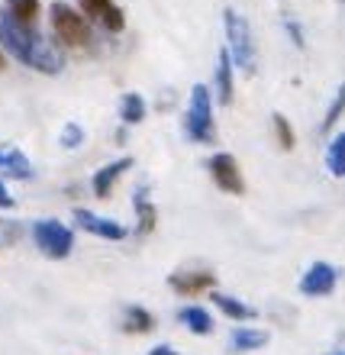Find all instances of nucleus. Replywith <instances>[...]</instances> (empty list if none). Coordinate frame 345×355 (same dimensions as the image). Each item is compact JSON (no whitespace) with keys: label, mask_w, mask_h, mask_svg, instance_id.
<instances>
[{"label":"nucleus","mask_w":345,"mask_h":355,"mask_svg":"<svg viewBox=\"0 0 345 355\" xmlns=\"http://www.w3.org/2000/svg\"><path fill=\"white\" fill-rule=\"evenodd\" d=\"M0 49L10 58H17L19 65L42 71V75H58L65 68V52L62 46L48 42L39 33L36 23H23L10 10H0Z\"/></svg>","instance_id":"f257e3e1"},{"label":"nucleus","mask_w":345,"mask_h":355,"mask_svg":"<svg viewBox=\"0 0 345 355\" xmlns=\"http://www.w3.org/2000/svg\"><path fill=\"white\" fill-rule=\"evenodd\" d=\"M223 26H226V52L233 58V68H239L245 75H255L258 71V49H255V36H252L249 19L239 10L226 7Z\"/></svg>","instance_id":"f03ea898"},{"label":"nucleus","mask_w":345,"mask_h":355,"mask_svg":"<svg viewBox=\"0 0 345 355\" xmlns=\"http://www.w3.org/2000/svg\"><path fill=\"white\" fill-rule=\"evenodd\" d=\"M48 19H52V33H55L62 49H91L94 46L91 19H87L81 10L55 0V3L48 7Z\"/></svg>","instance_id":"7ed1b4c3"},{"label":"nucleus","mask_w":345,"mask_h":355,"mask_svg":"<svg viewBox=\"0 0 345 355\" xmlns=\"http://www.w3.org/2000/svg\"><path fill=\"white\" fill-rule=\"evenodd\" d=\"M184 132L191 142L210 146L216 139V123H213V94L206 85L191 87V101H187L184 113Z\"/></svg>","instance_id":"20e7f679"},{"label":"nucleus","mask_w":345,"mask_h":355,"mask_svg":"<svg viewBox=\"0 0 345 355\" xmlns=\"http://www.w3.org/2000/svg\"><path fill=\"white\" fill-rule=\"evenodd\" d=\"M33 243L46 259L62 262L75 252V230L65 226L62 220H36L33 223Z\"/></svg>","instance_id":"39448f33"},{"label":"nucleus","mask_w":345,"mask_h":355,"mask_svg":"<svg viewBox=\"0 0 345 355\" xmlns=\"http://www.w3.org/2000/svg\"><path fill=\"white\" fill-rule=\"evenodd\" d=\"M206 168H210V178L216 181L220 191L226 194H245V181H242V171H239V162H236L233 152H213L210 159H206Z\"/></svg>","instance_id":"423d86ee"},{"label":"nucleus","mask_w":345,"mask_h":355,"mask_svg":"<svg viewBox=\"0 0 345 355\" xmlns=\"http://www.w3.org/2000/svg\"><path fill=\"white\" fill-rule=\"evenodd\" d=\"M339 284V268L333 262H313L307 271H303V278H300V294L303 297H329Z\"/></svg>","instance_id":"0eeeda50"},{"label":"nucleus","mask_w":345,"mask_h":355,"mask_svg":"<svg viewBox=\"0 0 345 355\" xmlns=\"http://www.w3.org/2000/svg\"><path fill=\"white\" fill-rule=\"evenodd\" d=\"M71 216H75L78 230H85V233H91V236H100V239H107V243H120V239L130 236V230H126L123 223L107 220V216H100V214H91V210H85V207H78Z\"/></svg>","instance_id":"6e6552de"},{"label":"nucleus","mask_w":345,"mask_h":355,"mask_svg":"<svg viewBox=\"0 0 345 355\" xmlns=\"http://www.w3.org/2000/svg\"><path fill=\"white\" fill-rule=\"evenodd\" d=\"M78 7L91 23L103 26L107 33H123L126 29V17H123V10L113 0H78Z\"/></svg>","instance_id":"1a4fd4ad"},{"label":"nucleus","mask_w":345,"mask_h":355,"mask_svg":"<svg viewBox=\"0 0 345 355\" xmlns=\"http://www.w3.org/2000/svg\"><path fill=\"white\" fill-rule=\"evenodd\" d=\"M0 178H13V181L33 178V162L26 159V152L19 146H10V142L0 146Z\"/></svg>","instance_id":"9d476101"},{"label":"nucleus","mask_w":345,"mask_h":355,"mask_svg":"<svg viewBox=\"0 0 345 355\" xmlns=\"http://www.w3.org/2000/svg\"><path fill=\"white\" fill-rule=\"evenodd\" d=\"M132 168V155H123V159H116V162H110V165H103V168H97L94 171V178H91V187H94V194L100 197V200H107L110 197V191H113V184L120 181L126 171Z\"/></svg>","instance_id":"9b49d317"},{"label":"nucleus","mask_w":345,"mask_h":355,"mask_svg":"<svg viewBox=\"0 0 345 355\" xmlns=\"http://www.w3.org/2000/svg\"><path fill=\"white\" fill-rule=\"evenodd\" d=\"M168 284L177 291V294H200V291L213 288L216 278L210 271H197V268H177L168 278Z\"/></svg>","instance_id":"f8f14e48"},{"label":"nucleus","mask_w":345,"mask_h":355,"mask_svg":"<svg viewBox=\"0 0 345 355\" xmlns=\"http://www.w3.org/2000/svg\"><path fill=\"white\" fill-rule=\"evenodd\" d=\"M132 210H136V236H149L152 230H155V216H159V210H155V204H152V194L149 187H136V194H132Z\"/></svg>","instance_id":"ddd939ff"},{"label":"nucleus","mask_w":345,"mask_h":355,"mask_svg":"<svg viewBox=\"0 0 345 355\" xmlns=\"http://www.w3.org/2000/svg\"><path fill=\"white\" fill-rule=\"evenodd\" d=\"M271 343V333L268 329H258V327H236L229 333V349L233 352H258Z\"/></svg>","instance_id":"4468645a"},{"label":"nucleus","mask_w":345,"mask_h":355,"mask_svg":"<svg viewBox=\"0 0 345 355\" xmlns=\"http://www.w3.org/2000/svg\"><path fill=\"white\" fill-rule=\"evenodd\" d=\"M233 58H229V52L226 49H220V55H216V75H213V81H216V101H220V107H229L233 103V91H236V85H233Z\"/></svg>","instance_id":"2eb2a0df"},{"label":"nucleus","mask_w":345,"mask_h":355,"mask_svg":"<svg viewBox=\"0 0 345 355\" xmlns=\"http://www.w3.org/2000/svg\"><path fill=\"white\" fill-rule=\"evenodd\" d=\"M177 320L184 323L187 333H194V336H210L213 333V317H210V310L206 307H197V304H191V307H181L177 310Z\"/></svg>","instance_id":"dca6fc26"},{"label":"nucleus","mask_w":345,"mask_h":355,"mask_svg":"<svg viewBox=\"0 0 345 355\" xmlns=\"http://www.w3.org/2000/svg\"><path fill=\"white\" fill-rule=\"evenodd\" d=\"M210 300H213V307L220 310V313H226L229 320H255V317H258V310H255L252 304L236 300L233 294H223V291H213V294H210Z\"/></svg>","instance_id":"f3484780"},{"label":"nucleus","mask_w":345,"mask_h":355,"mask_svg":"<svg viewBox=\"0 0 345 355\" xmlns=\"http://www.w3.org/2000/svg\"><path fill=\"white\" fill-rule=\"evenodd\" d=\"M123 333H152L155 329V317H152V310L139 307V304H130V307L123 310Z\"/></svg>","instance_id":"a211bd4d"},{"label":"nucleus","mask_w":345,"mask_h":355,"mask_svg":"<svg viewBox=\"0 0 345 355\" xmlns=\"http://www.w3.org/2000/svg\"><path fill=\"white\" fill-rule=\"evenodd\" d=\"M120 120L126 126H136V123L145 120V101H142V94L130 91L120 97Z\"/></svg>","instance_id":"6ab92c4d"},{"label":"nucleus","mask_w":345,"mask_h":355,"mask_svg":"<svg viewBox=\"0 0 345 355\" xmlns=\"http://www.w3.org/2000/svg\"><path fill=\"white\" fill-rule=\"evenodd\" d=\"M326 168L333 178H345V132L333 136L326 149Z\"/></svg>","instance_id":"aec40b11"},{"label":"nucleus","mask_w":345,"mask_h":355,"mask_svg":"<svg viewBox=\"0 0 345 355\" xmlns=\"http://www.w3.org/2000/svg\"><path fill=\"white\" fill-rule=\"evenodd\" d=\"M17 19H23V23H36L39 13H42V3L39 0H7V7Z\"/></svg>","instance_id":"412c9836"},{"label":"nucleus","mask_w":345,"mask_h":355,"mask_svg":"<svg viewBox=\"0 0 345 355\" xmlns=\"http://www.w3.org/2000/svg\"><path fill=\"white\" fill-rule=\"evenodd\" d=\"M342 113H345V81H342V85H339L336 97H333V103H329L326 116H323V132H329V130H333V126H336V123L342 120Z\"/></svg>","instance_id":"4be33fe9"},{"label":"nucleus","mask_w":345,"mask_h":355,"mask_svg":"<svg viewBox=\"0 0 345 355\" xmlns=\"http://www.w3.org/2000/svg\"><path fill=\"white\" fill-rule=\"evenodd\" d=\"M271 126L278 132V142L281 149H294V130H290V123L284 113H271Z\"/></svg>","instance_id":"5701e85b"},{"label":"nucleus","mask_w":345,"mask_h":355,"mask_svg":"<svg viewBox=\"0 0 345 355\" xmlns=\"http://www.w3.org/2000/svg\"><path fill=\"white\" fill-rule=\"evenodd\" d=\"M19 236H23V223H19V220H3V216H0V249L13 245Z\"/></svg>","instance_id":"b1692460"},{"label":"nucleus","mask_w":345,"mask_h":355,"mask_svg":"<svg viewBox=\"0 0 345 355\" xmlns=\"http://www.w3.org/2000/svg\"><path fill=\"white\" fill-rule=\"evenodd\" d=\"M85 142V130L78 126V123H65V130H62V146L65 149H78Z\"/></svg>","instance_id":"393cba45"},{"label":"nucleus","mask_w":345,"mask_h":355,"mask_svg":"<svg viewBox=\"0 0 345 355\" xmlns=\"http://www.w3.org/2000/svg\"><path fill=\"white\" fill-rule=\"evenodd\" d=\"M284 26H288L290 39H294V46H297V49L307 46V39H303V29H300V23H294V19H284Z\"/></svg>","instance_id":"a878e982"},{"label":"nucleus","mask_w":345,"mask_h":355,"mask_svg":"<svg viewBox=\"0 0 345 355\" xmlns=\"http://www.w3.org/2000/svg\"><path fill=\"white\" fill-rule=\"evenodd\" d=\"M13 207H17V197L10 194V191H7V181L0 178V210H13Z\"/></svg>","instance_id":"bb28decb"},{"label":"nucleus","mask_w":345,"mask_h":355,"mask_svg":"<svg viewBox=\"0 0 345 355\" xmlns=\"http://www.w3.org/2000/svg\"><path fill=\"white\" fill-rule=\"evenodd\" d=\"M149 355H177V349H175V346H165V343H161V346H152Z\"/></svg>","instance_id":"cd10ccee"},{"label":"nucleus","mask_w":345,"mask_h":355,"mask_svg":"<svg viewBox=\"0 0 345 355\" xmlns=\"http://www.w3.org/2000/svg\"><path fill=\"white\" fill-rule=\"evenodd\" d=\"M336 355H345V352H336Z\"/></svg>","instance_id":"c85d7f7f"}]
</instances>
